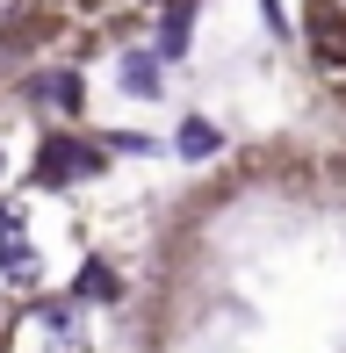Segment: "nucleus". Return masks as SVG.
<instances>
[{"label":"nucleus","mask_w":346,"mask_h":353,"mask_svg":"<svg viewBox=\"0 0 346 353\" xmlns=\"http://www.w3.org/2000/svg\"><path fill=\"white\" fill-rule=\"evenodd\" d=\"M310 37H318V65L325 72H346V14H332V8H318V22H310Z\"/></svg>","instance_id":"obj_2"},{"label":"nucleus","mask_w":346,"mask_h":353,"mask_svg":"<svg viewBox=\"0 0 346 353\" xmlns=\"http://www.w3.org/2000/svg\"><path fill=\"white\" fill-rule=\"evenodd\" d=\"M187 29H195V8L173 0V8L159 14V58H166V65H181V58H187Z\"/></svg>","instance_id":"obj_3"},{"label":"nucleus","mask_w":346,"mask_h":353,"mask_svg":"<svg viewBox=\"0 0 346 353\" xmlns=\"http://www.w3.org/2000/svg\"><path fill=\"white\" fill-rule=\"evenodd\" d=\"M0 274H8V281H29V274H37V252H29V238H0Z\"/></svg>","instance_id":"obj_8"},{"label":"nucleus","mask_w":346,"mask_h":353,"mask_svg":"<svg viewBox=\"0 0 346 353\" xmlns=\"http://www.w3.org/2000/svg\"><path fill=\"white\" fill-rule=\"evenodd\" d=\"M0 238H22V202H0Z\"/></svg>","instance_id":"obj_9"},{"label":"nucleus","mask_w":346,"mask_h":353,"mask_svg":"<svg viewBox=\"0 0 346 353\" xmlns=\"http://www.w3.org/2000/svg\"><path fill=\"white\" fill-rule=\"evenodd\" d=\"M267 8V29H274V37H289V14H281V0H260Z\"/></svg>","instance_id":"obj_10"},{"label":"nucleus","mask_w":346,"mask_h":353,"mask_svg":"<svg viewBox=\"0 0 346 353\" xmlns=\"http://www.w3.org/2000/svg\"><path fill=\"white\" fill-rule=\"evenodd\" d=\"M29 94L51 101L58 116H80V72H65V65H58V72H37V87H29Z\"/></svg>","instance_id":"obj_4"},{"label":"nucleus","mask_w":346,"mask_h":353,"mask_svg":"<svg viewBox=\"0 0 346 353\" xmlns=\"http://www.w3.org/2000/svg\"><path fill=\"white\" fill-rule=\"evenodd\" d=\"M8 14H22V0H0V22H8Z\"/></svg>","instance_id":"obj_11"},{"label":"nucleus","mask_w":346,"mask_h":353,"mask_svg":"<svg viewBox=\"0 0 346 353\" xmlns=\"http://www.w3.org/2000/svg\"><path fill=\"white\" fill-rule=\"evenodd\" d=\"M173 144H181V159H216V152H224V130H216L210 116H187Z\"/></svg>","instance_id":"obj_7"},{"label":"nucleus","mask_w":346,"mask_h":353,"mask_svg":"<svg viewBox=\"0 0 346 353\" xmlns=\"http://www.w3.org/2000/svg\"><path fill=\"white\" fill-rule=\"evenodd\" d=\"M159 65H166L159 51H130V58H123V87H130L137 101H152V94L166 87V79H159Z\"/></svg>","instance_id":"obj_6"},{"label":"nucleus","mask_w":346,"mask_h":353,"mask_svg":"<svg viewBox=\"0 0 346 353\" xmlns=\"http://www.w3.org/2000/svg\"><path fill=\"white\" fill-rule=\"evenodd\" d=\"M94 173H101V144H87L72 130L43 137V152H37V181L43 188H72V181H94Z\"/></svg>","instance_id":"obj_1"},{"label":"nucleus","mask_w":346,"mask_h":353,"mask_svg":"<svg viewBox=\"0 0 346 353\" xmlns=\"http://www.w3.org/2000/svg\"><path fill=\"white\" fill-rule=\"evenodd\" d=\"M72 296H80V303H116V296H123V274H116L108 260H87L80 281H72Z\"/></svg>","instance_id":"obj_5"}]
</instances>
